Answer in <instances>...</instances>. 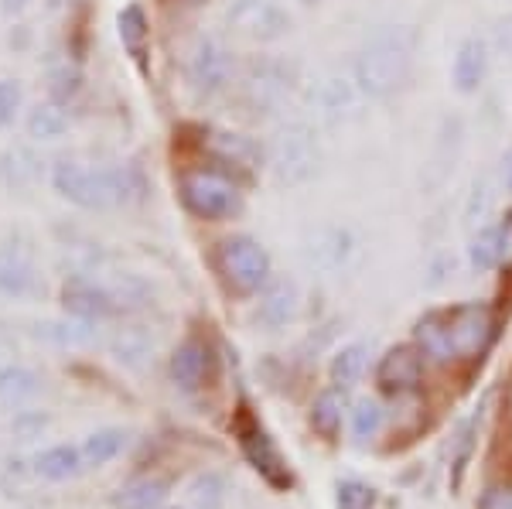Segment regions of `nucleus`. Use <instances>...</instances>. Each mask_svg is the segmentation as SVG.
Wrapping results in <instances>:
<instances>
[{"label": "nucleus", "instance_id": "c9c22d12", "mask_svg": "<svg viewBox=\"0 0 512 509\" xmlns=\"http://www.w3.org/2000/svg\"><path fill=\"white\" fill-rule=\"evenodd\" d=\"M117 356L127 359V363H137V359L151 356V339H147V332H140V328H123L117 335Z\"/></svg>", "mask_w": 512, "mask_h": 509}, {"label": "nucleus", "instance_id": "5701e85b", "mask_svg": "<svg viewBox=\"0 0 512 509\" xmlns=\"http://www.w3.org/2000/svg\"><path fill=\"white\" fill-rule=\"evenodd\" d=\"M366 363H369L366 342H349V346L338 349L332 356V366H328V376H332L335 390L355 387V383L362 380V373H366Z\"/></svg>", "mask_w": 512, "mask_h": 509}, {"label": "nucleus", "instance_id": "58836bf2", "mask_svg": "<svg viewBox=\"0 0 512 509\" xmlns=\"http://www.w3.org/2000/svg\"><path fill=\"white\" fill-rule=\"evenodd\" d=\"M28 4L31 0H0V14L4 18H18V14L28 11Z\"/></svg>", "mask_w": 512, "mask_h": 509}, {"label": "nucleus", "instance_id": "cd10ccee", "mask_svg": "<svg viewBox=\"0 0 512 509\" xmlns=\"http://www.w3.org/2000/svg\"><path fill=\"white\" fill-rule=\"evenodd\" d=\"M117 31H120L123 48H127L134 59H140V55H144V48H147V38H151V31H147V14L140 11L137 4L123 7L120 18H117Z\"/></svg>", "mask_w": 512, "mask_h": 509}, {"label": "nucleus", "instance_id": "6e6552de", "mask_svg": "<svg viewBox=\"0 0 512 509\" xmlns=\"http://www.w3.org/2000/svg\"><path fill=\"white\" fill-rule=\"evenodd\" d=\"M291 100V72L277 59H256L243 76V103L256 117H270Z\"/></svg>", "mask_w": 512, "mask_h": 509}, {"label": "nucleus", "instance_id": "39448f33", "mask_svg": "<svg viewBox=\"0 0 512 509\" xmlns=\"http://www.w3.org/2000/svg\"><path fill=\"white\" fill-rule=\"evenodd\" d=\"M181 202H185V209L192 216L222 223V219H233L243 209V192L222 171L192 168L181 175Z\"/></svg>", "mask_w": 512, "mask_h": 509}, {"label": "nucleus", "instance_id": "ea45409f", "mask_svg": "<svg viewBox=\"0 0 512 509\" xmlns=\"http://www.w3.org/2000/svg\"><path fill=\"white\" fill-rule=\"evenodd\" d=\"M499 45H502V52L512 59V18L499 24Z\"/></svg>", "mask_w": 512, "mask_h": 509}, {"label": "nucleus", "instance_id": "4c0bfd02", "mask_svg": "<svg viewBox=\"0 0 512 509\" xmlns=\"http://www.w3.org/2000/svg\"><path fill=\"white\" fill-rule=\"evenodd\" d=\"M45 424H48V417L45 414H35V410H21L18 417H14V434L18 438H38L41 431H45Z\"/></svg>", "mask_w": 512, "mask_h": 509}, {"label": "nucleus", "instance_id": "f704fd0d", "mask_svg": "<svg viewBox=\"0 0 512 509\" xmlns=\"http://www.w3.org/2000/svg\"><path fill=\"white\" fill-rule=\"evenodd\" d=\"M79 86H82V76L72 65H59V69H52V76H48V93H52L55 103H69L72 96L79 93Z\"/></svg>", "mask_w": 512, "mask_h": 509}, {"label": "nucleus", "instance_id": "9b49d317", "mask_svg": "<svg viewBox=\"0 0 512 509\" xmlns=\"http://www.w3.org/2000/svg\"><path fill=\"white\" fill-rule=\"evenodd\" d=\"M62 305L69 315L82 318V322H96V318L117 315L120 301H117V294H113L110 284H99V281H93V277L76 274L62 284Z\"/></svg>", "mask_w": 512, "mask_h": 509}, {"label": "nucleus", "instance_id": "1a4fd4ad", "mask_svg": "<svg viewBox=\"0 0 512 509\" xmlns=\"http://www.w3.org/2000/svg\"><path fill=\"white\" fill-rule=\"evenodd\" d=\"M236 438H239V448H243L246 462H250L253 469L270 482V486L274 489L291 486V469H287L284 455H280V448L274 445V438H270V434L263 431L250 414L239 417Z\"/></svg>", "mask_w": 512, "mask_h": 509}, {"label": "nucleus", "instance_id": "412c9836", "mask_svg": "<svg viewBox=\"0 0 512 509\" xmlns=\"http://www.w3.org/2000/svg\"><path fill=\"white\" fill-rule=\"evenodd\" d=\"M417 349L424 356L437 359V363H448L454 359V346H451V328H448V315L444 311H431L417 322Z\"/></svg>", "mask_w": 512, "mask_h": 509}, {"label": "nucleus", "instance_id": "c756f323", "mask_svg": "<svg viewBox=\"0 0 512 509\" xmlns=\"http://www.w3.org/2000/svg\"><path fill=\"white\" fill-rule=\"evenodd\" d=\"M492 205H495V188L489 178H478L472 185V195L465 202V223L468 229H482L485 219L492 216Z\"/></svg>", "mask_w": 512, "mask_h": 509}, {"label": "nucleus", "instance_id": "423d86ee", "mask_svg": "<svg viewBox=\"0 0 512 509\" xmlns=\"http://www.w3.org/2000/svg\"><path fill=\"white\" fill-rule=\"evenodd\" d=\"M188 86L195 89L198 96H219L222 89L233 82V72H236V62H233V52L229 45L216 35H202L192 45L188 52Z\"/></svg>", "mask_w": 512, "mask_h": 509}, {"label": "nucleus", "instance_id": "f257e3e1", "mask_svg": "<svg viewBox=\"0 0 512 509\" xmlns=\"http://www.w3.org/2000/svg\"><path fill=\"white\" fill-rule=\"evenodd\" d=\"M414 69V35L407 28H379L355 55V86L369 100H390Z\"/></svg>", "mask_w": 512, "mask_h": 509}, {"label": "nucleus", "instance_id": "9d476101", "mask_svg": "<svg viewBox=\"0 0 512 509\" xmlns=\"http://www.w3.org/2000/svg\"><path fill=\"white\" fill-rule=\"evenodd\" d=\"M448 328H451V346L454 356L475 359L492 346L495 339V315L489 305L472 301V305H461L448 311Z\"/></svg>", "mask_w": 512, "mask_h": 509}, {"label": "nucleus", "instance_id": "7ed1b4c3", "mask_svg": "<svg viewBox=\"0 0 512 509\" xmlns=\"http://www.w3.org/2000/svg\"><path fill=\"white\" fill-rule=\"evenodd\" d=\"M216 270L222 277V284L233 294H256L270 284L274 264H270L267 246L253 236H226L216 250Z\"/></svg>", "mask_w": 512, "mask_h": 509}, {"label": "nucleus", "instance_id": "393cba45", "mask_svg": "<svg viewBox=\"0 0 512 509\" xmlns=\"http://www.w3.org/2000/svg\"><path fill=\"white\" fill-rule=\"evenodd\" d=\"M24 127H28V137H35V141H59L65 130H69V117H65L62 103L48 100L31 106Z\"/></svg>", "mask_w": 512, "mask_h": 509}, {"label": "nucleus", "instance_id": "72a5a7b5", "mask_svg": "<svg viewBox=\"0 0 512 509\" xmlns=\"http://www.w3.org/2000/svg\"><path fill=\"white\" fill-rule=\"evenodd\" d=\"M24 106V89L18 79H0V130L14 127Z\"/></svg>", "mask_w": 512, "mask_h": 509}, {"label": "nucleus", "instance_id": "a19ab883", "mask_svg": "<svg viewBox=\"0 0 512 509\" xmlns=\"http://www.w3.org/2000/svg\"><path fill=\"white\" fill-rule=\"evenodd\" d=\"M502 182H506V188L512 192V147L502 154Z\"/></svg>", "mask_w": 512, "mask_h": 509}, {"label": "nucleus", "instance_id": "bb28decb", "mask_svg": "<svg viewBox=\"0 0 512 509\" xmlns=\"http://www.w3.org/2000/svg\"><path fill=\"white\" fill-rule=\"evenodd\" d=\"M209 147L222 161H233L239 168H253V164H260V158H263V151L250 141V137L229 134V130H216V134L209 137Z\"/></svg>", "mask_w": 512, "mask_h": 509}, {"label": "nucleus", "instance_id": "2f4dec72", "mask_svg": "<svg viewBox=\"0 0 512 509\" xmlns=\"http://www.w3.org/2000/svg\"><path fill=\"white\" fill-rule=\"evenodd\" d=\"M335 506L338 509H373L376 489L359 479H345V482H338V489H335Z\"/></svg>", "mask_w": 512, "mask_h": 509}, {"label": "nucleus", "instance_id": "7c9ffc66", "mask_svg": "<svg viewBox=\"0 0 512 509\" xmlns=\"http://www.w3.org/2000/svg\"><path fill=\"white\" fill-rule=\"evenodd\" d=\"M379 428H383V410H379L376 400H359V404L352 407V434L359 441H373Z\"/></svg>", "mask_w": 512, "mask_h": 509}, {"label": "nucleus", "instance_id": "0eeeda50", "mask_svg": "<svg viewBox=\"0 0 512 509\" xmlns=\"http://www.w3.org/2000/svg\"><path fill=\"white\" fill-rule=\"evenodd\" d=\"M226 24L233 28V35L267 45L291 31V14L277 0H233L226 11Z\"/></svg>", "mask_w": 512, "mask_h": 509}, {"label": "nucleus", "instance_id": "f8f14e48", "mask_svg": "<svg viewBox=\"0 0 512 509\" xmlns=\"http://www.w3.org/2000/svg\"><path fill=\"white\" fill-rule=\"evenodd\" d=\"M424 376V352L414 346H396L379 359L376 366V383L386 393H410L420 387Z\"/></svg>", "mask_w": 512, "mask_h": 509}, {"label": "nucleus", "instance_id": "b1692460", "mask_svg": "<svg viewBox=\"0 0 512 509\" xmlns=\"http://www.w3.org/2000/svg\"><path fill=\"white\" fill-rule=\"evenodd\" d=\"M41 175V161L28 147H11L0 154V182L7 188H31Z\"/></svg>", "mask_w": 512, "mask_h": 509}, {"label": "nucleus", "instance_id": "aec40b11", "mask_svg": "<svg viewBox=\"0 0 512 509\" xmlns=\"http://www.w3.org/2000/svg\"><path fill=\"white\" fill-rule=\"evenodd\" d=\"M82 469H86V458H82V448L76 445L45 448L35 458V472L48 482H69V479H76Z\"/></svg>", "mask_w": 512, "mask_h": 509}, {"label": "nucleus", "instance_id": "20e7f679", "mask_svg": "<svg viewBox=\"0 0 512 509\" xmlns=\"http://www.w3.org/2000/svg\"><path fill=\"white\" fill-rule=\"evenodd\" d=\"M267 161L270 171L277 175V182L284 185H304L308 178H315L321 151L318 137L308 123H284L267 144Z\"/></svg>", "mask_w": 512, "mask_h": 509}, {"label": "nucleus", "instance_id": "c85d7f7f", "mask_svg": "<svg viewBox=\"0 0 512 509\" xmlns=\"http://www.w3.org/2000/svg\"><path fill=\"white\" fill-rule=\"evenodd\" d=\"M311 428L328 441L338 434V428H342V397H338V390L321 393L315 400V407H311Z\"/></svg>", "mask_w": 512, "mask_h": 509}, {"label": "nucleus", "instance_id": "ddd939ff", "mask_svg": "<svg viewBox=\"0 0 512 509\" xmlns=\"http://www.w3.org/2000/svg\"><path fill=\"white\" fill-rule=\"evenodd\" d=\"M38 291V270L21 243H0V294L28 298Z\"/></svg>", "mask_w": 512, "mask_h": 509}, {"label": "nucleus", "instance_id": "dca6fc26", "mask_svg": "<svg viewBox=\"0 0 512 509\" xmlns=\"http://www.w3.org/2000/svg\"><path fill=\"white\" fill-rule=\"evenodd\" d=\"M359 89V86H355ZM355 89L349 79L342 76H328L318 82L315 89V106H318V117L328 123H342L352 117L355 110Z\"/></svg>", "mask_w": 512, "mask_h": 509}, {"label": "nucleus", "instance_id": "4be33fe9", "mask_svg": "<svg viewBox=\"0 0 512 509\" xmlns=\"http://www.w3.org/2000/svg\"><path fill=\"white\" fill-rule=\"evenodd\" d=\"M41 393V376L28 366H0V404L4 407H21L31 397Z\"/></svg>", "mask_w": 512, "mask_h": 509}, {"label": "nucleus", "instance_id": "a211bd4d", "mask_svg": "<svg viewBox=\"0 0 512 509\" xmlns=\"http://www.w3.org/2000/svg\"><path fill=\"white\" fill-rule=\"evenodd\" d=\"M168 499V482L158 475H140L130 479L113 492V506L117 509H158Z\"/></svg>", "mask_w": 512, "mask_h": 509}, {"label": "nucleus", "instance_id": "4468645a", "mask_svg": "<svg viewBox=\"0 0 512 509\" xmlns=\"http://www.w3.org/2000/svg\"><path fill=\"white\" fill-rule=\"evenodd\" d=\"M489 76V45L482 38H465L451 62V86L461 96H475Z\"/></svg>", "mask_w": 512, "mask_h": 509}, {"label": "nucleus", "instance_id": "6ab92c4d", "mask_svg": "<svg viewBox=\"0 0 512 509\" xmlns=\"http://www.w3.org/2000/svg\"><path fill=\"white\" fill-rule=\"evenodd\" d=\"M509 253V233L502 226H482L472 236V246H468V264H472L478 274L485 270H495L506 260Z\"/></svg>", "mask_w": 512, "mask_h": 509}, {"label": "nucleus", "instance_id": "79ce46f5", "mask_svg": "<svg viewBox=\"0 0 512 509\" xmlns=\"http://www.w3.org/2000/svg\"><path fill=\"white\" fill-rule=\"evenodd\" d=\"M188 4H202V0H188Z\"/></svg>", "mask_w": 512, "mask_h": 509}, {"label": "nucleus", "instance_id": "f3484780", "mask_svg": "<svg viewBox=\"0 0 512 509\" xmlns=\"http://www.w3.org/2000/svg\"><path fill=\"white\" fill-rule=\"evenodd\" d=\"M294 315H297V287H294V281L267 284L263 301H260V311H256L260 325L270 328V332H277V328H284Z\"/></svg>", "mask_w": 512, "mask_h": 509}, {"label": "nucleus", "instance_id": "e433bc0d", "mask_svg": "<svg viewBox=\"0 0 512 509\" xmlns=\"http://www.w3.org/2000/svg\"><path fill=\"white\" fill-rule=\"evenodd\" d=\"M192 499L202 509H216L219 499H222V486H219L216 475H205V479H198L192 486Z\"/></svg>", "mask_w": 512, "mask_h": 509}, {"label": "nucleus", "instance_id": "f03ea898", "mask_svg": "<svg viewBox=\"0 0 512 509\" xmlns=\"http://www.w3.org/2000/svg\"><path fill=\"white\" fill-rule=\"evenodd\" d=\"M52 188L79 209L103 212L127 199L130 182L117 168H93L76 158H59L52 164Z\"/></svg>", "mask_w": 512, "mask_h": 509}, {"label": "nucleus", "instance_id": "a878e982", "mask_svg": "<svg viewBox=\"0 0 512 509\" xmlns=\"http://www.w3.org/2000/svg\"><path fill=\"white\" fill-rule=\"evenodd\" d=\"M127 448V431L120 428H99L82 441V458H86L89 469H103L106 462L120 455Z\"/></svg>", "mask_w": 512, "mask_h": 509}, {"label": "nucleus", "instance_id": "2eb2a0df", "mask_svg": "<svg viewBox=\"0 0 512 509\" xmlns=\"http://www.w3.org/2000/svg\"><path fill=\"white\" fill-rule=\"evenodd\" d=\"M212 373V352L205 346L202 339H185L181 346L175 349V356H171V380L178 383L181 390H198L205 387V380H209Z\"/></svg>", "mask_w": 512, "mask_h": 509}, {"label": "nucleus", "instance_id": "473e14b6", "mask_svg": "<svg viewBox=\"0 0 512 509\" xmlns=\"http://www.w3.org/2000/svg\"><path fill=\"white\" fill-rule=\"evenodd\" d=\"M41 335L52 342H59V346H82V342L93 339V328L89 322H48V325H38Z\"/></svg>", "mask_w": 512, "mask_h": 509}]
</instances>
